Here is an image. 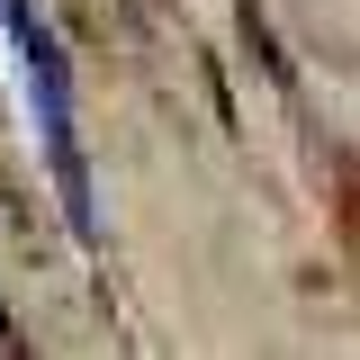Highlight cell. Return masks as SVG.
I'll return each instance as SVG.
<instances>
[{
  "label": "cell",
  "instance_id": "1",
  "mask_svg": "<svg viewBox=\"0 0 360 360\" xmlns=\"http://www.w3.org/2000/svg\"><path fill=\"white\" fill-rule=\"evenodd\" d=\"M0 27L18 37V63H27V99H37V127H45V162H54V180H63V207H72V225L90 234V162H82V135H72V63H63V37L45 27L27 0H0Z\"/></svg>",
  "mask_w": 360,
  "mask_h": 360
}]
</instances>
